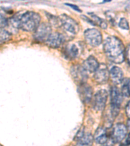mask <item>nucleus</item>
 Returning a JSON list of instances; mask_svg holds the SVG:
<instances>
[{"mask_svg": "<svg viewBox=\"0 0 130 146\" xmlns=\"http://www.w3.org/2000/svg\"><path fill=\"white\" fill-rule=\"evenodd\" d=\"M103 49L106 56L112 62L120 64L124 60V46L118 38L109 36L106 38L104 42Z\"/></svg>", "mask_w": 130, "mask_h": 146, "instance_id": "nucleus-1", "label": "nucleus"}, {"mask_svg": "<svg viewBox=\"0 0 130 146\" xmlns=\"http://www.w3.org/2000/svg\"><path fill=\"white\" fill-rule=\"evenodd\" d=\"M41 16L33 11H28L20 18V28L28 32L35 31L39 26Z\"/></svg>", "mask_w": 130, "mask_h": 146, "instance_id": "nucleus-2", "label": "nucleus"}, {"mask_svg": "<svg viewBox=\"0 0 130 146\" xmlns=\"http://www.w3.org/2000/svg\"><path fill=\"white\" fill-rule=\"evenodd\" d=\"M111 116L115 117L119 114L120 108L122 102V95L119 88L113 86L111 91Z\"/></svg>", "mask_w": 130, "mask_h": 146, "instance_id": "nucleus-3", "label": "nucleus"}, {"mask_svg": "<svg viewBox=\"0 0 130 146\" xmlns=\"http://www.w3.org/2000/svg\"><path fill=\"white\" fill-rule=\"evenodd\" d=\"M61 25L65 30L72 34H76L79 31V27L75 21L67 15H62L59 18Z\"/></svg>", "mask_w": 130, "mask_h": 146, "instance_id": "nucleus-4", "label": "nucleus"}, {"mask_svg": "<svg viewBox=\"0 0 130 146\" xmlns=\"http://www.w3.org/2000/svg\"><path fill=\"white\" fill-rule=\"evenodd\" d=\"M85 40L90 46L96 47L100 45L102 41V35L98 30L89 29L85 31Z\"/></svg>", "mask_w": 130, "mask_h": 146, "instance_id": "nucleus-5", "label": "nucleus"}, {"mask_svg": "<svg viewBox=\"0 0 130 146\" xmlns=\"http://www.w3.org/2000/svg\"><path fill=\"white\" fill-rule=\"evenodd\" d=\"M51 33L50 25L47 23H42L39 25L37 29L35 31L34 38L37 41L45 42L48 39Z\"/></svg>", "mask_w": 130, "mask_h": 146, "instance_id": "nucleus-6", "label": "nucleus"}, {"mask_svg": "<svg viewBox=\"0 0 130 146\" xmlns=\"http://www.w3.org/2000/svg\"><path fill=\"white\" fill-rule=\"evenodd\" d=\"M107 100V93L105 90H99L94 97L93 107L94 109L98 110H102L105 107Z\"/></svg>", "mask_w": 130, "mask_h": 146, "instance_id": "nucleus-7", "label": "nucleus"}, {"mask_svg": "<svg viewBox=\"0 0 130 146\" xmlns=\"http://www.w3.org/2000/svg\"><path fill=\"white\" fill-rule=\"evenodd\" d=\"M71 74L75 81L78 82L79 84L86 83V81L88 78L87 71L83 66L76 65L74 66L71 69Z\"/></svg>", "mask_w": 130, "mask_h": 146, "instance_id": "nucleus-8", "label": "nucleus"}, {"mask_svg": "<svg viewBox=\"0 0 130 146\" xmlns=\"http://www.w3.org/2000/svg\"><path fill=\"white\" fill-rule=\"evenodd\" d=\"M127 134V127L122 123H118L115 126L112 133L113 142H120L124 140Z\"/></svg>", "mask_w": 130, "mask_h": 146, "instance_id": "nucleus-9", "label": "nucleus"}, {"mask_svg": "<svg viewBox=\"0 0 130 146\" xmlns=\"http://www.w3.org/2000/svg\"><path fill=\"white\" fill-rule=\"evenodd\" d=\"M65 42V36L59 33H53L49 35L46 40V45L53 48H57L60 47Z\"/></svg>", "mask_w": 130, "mask_h": 146, "instance_id": "nucleus-10", "label": "nucleus"}, {"mask_svg": "<svg viewBox=\"0 0 130 146\" xmlns=\"http://www.w3.org/2000/svg\"><path fill=\"white\" fill-rule=\"evenodd\" d=\"M78 92L83 102L85 103L90 102L93 96V90L89 84L86 83L79 84L78 87Z\"/></svg>", "mask_w": 130, "mask_h": 146, "instance_id": "nucleus-11", "label": "nucleus"}, {"mask_svg": "<svg viewBox=\"0 0 130 146\" xmlns=\"http://www.w3.org/2000/svg\"><path fill=\"white\" fill-rule=\"evenodd\" d=\"M109 77V73L106 66L104 64L99 66L94 74L95 81L100 84H103L108 81Z\"/></svg>", "mask_w": 130, "mask_h": 146, "instance_id": "nucleus-12", "label": "nucleus"}, {"mask_svg": "<svg viewBox=\"0 0 130 146\" xmlns=\"http://www.w3.org/2000/svg\"><path fill=\"white\" fill-rule=\"evenodd\" d=\"M100 64H99L98 60L93 56H89L83 62V68L86 71H89L90 72H95L98 68Z\"/></svg>", "mask_w": 130, "mask_h": 146, "instance_id": "nucleus-13", "label": "nucleus"}, {"mask_svg": "<svg viewBox=\"0 0 130 146\" xmlns=\"http://www.w3.org/2000/svg\"><path fill=\"white\" fill-rule=\"evenodd\" d=\"M110 75L113 81L115 84H120L122 82L124 75H123L122 70L119 67H113L112 69L111 70Z\"/></svg>", "mask_w": 130, "mask_h": 146, "instance_id": "nucleus-14", "label": "nucleus"}, {"mask_svg": "<svg viewBox=\"0 0 130 146\" xmlns=\"http://www.w3.org/2000/svg\"><path fill=\"white\" fill-rule=\"evenodd\" d=\"M94 140H95V142L96 143L101 145L104 144V143L107 142V137L105 129L101 127L97 129L95 133V135H94Z\"/></svg>", "mask_w": 130, "mask_h": 146, "instance_id": "nucleus-15", "label": "nucleus"}, {"mask_svg": "<svg viewBox=\"0 0 130 146\" xmlns=\"http://www.w3.org/2000/svg\"><path fill=\"white\" fill-rule=\"evenodd\" d=\"M64 53L67 58L69 59H74L78 55V49L74 44L68 46L67 48H65Z\"/></svg>", "mask_w": 130, "mask_h": 146, "instance_id": "nucleus-16", "label": "nucleus"}, {"mask_svg": "<svg viewBox=\"0 0 130 146\" xmlns=\"http://www.w3.org/2000/svg\"><path fill=\"white\" fill-rule=\"evenodd\" d=\"M94 138L91 134L88 133L78 141L77 146H91L93 144Z\"/></svg>", "mask_w": 130, "mask_h": 146, "instance_id": "nucleus-17", "label": "nucleus"}, {"mask_svg": "<svg viewBox=\"0 0 130 146\" xmlns=\"http://www.w3.org/2000/svg\"><path fill=\"white\" fill-rule=\"evenodd\" d=\"M122 95L124 97H130V80L129 79H126L123 81V84L122 85Z\"/></svg>", "mask_w": 130, "mask_h": 146, "instance_id": "nucleus-18", "label": "nucleus"}, {"mask_svg": "<svg viewBox=\"0 0 130 146\" xmlns=\"http://www.w3.org/2000/svg\"><path fill=\"white\" fill-rule=\"evenodd\" d=\"M11 39L10 33L4 29H0V45L9 42Z\"/></svg>", "mask_w": 130, "mask_h": 146, "instance_id": "nucleus-19", "label": "nucleus"}, {"mask_svg": "<svg viewBox=\"0 0 130 146\" xmlns=\"http://www.w3.org/2000/svg\"><path fill=\"white\" fill-rule=\"evenodd\" d=\"M90 15H91V17L94 19V20L95 21V22L97 25H98L101 28H103V29H105V28H107V24L105 20L100 18H99L98 16L94 15L93 13H90Z\"/></svg>", "mask_w": 130, "mask_h": 146, "instance_id": "nucleus-20", "label": "nucleus"}, {"mask_svg": "<svg viewBox=\"0 0 130 146\" xmlns=\"http://www.w3.org/2000/svg\"><path fill=\"white\" fill-rule=\"evenodd\" d=\"M8 25V20L4 14L0 11V29L6 27Z\"/></svg>", "mask_w": 130, "mask_h": 146, "instance_id": "nucleus-21", "label": "nucleus"}, {"mask_svg": "<svg viewBox=\"0 0 130 146\" xmlns=\"http://www.w3.org/2000/svg\"><path fill=\"white\" fill-rule=\"evenodd\" d=\"M119 25L123 29H129V24L126 18H122L120 21Z\"/></svg>", "mask_w": 130, "mask_h": 146, "instance_id": "nucleus-22", "label": "nucleus"}, {"mask_svg": "<svg viewBox=\"0 0 130 146\" xmlns=\"http://www.w3.org/2000/svg\"><path fill=\"white\" fill-rule=\"evenodd\" d=\"M84 136V127H82L81 129H79V131L77 132L76 136L75 137V140L79 141L80 139H81Z\"/></svg>", "mask_w": 130, "mask_h": 146, "instance_id": "nucleus-23", "label": "nucleus"}, {"mask_svg": "<svg viewBox=\"0 0 130 146\" xmlns=\"http://www.w3.org/2000/svg\"><path fill=\"white\" fill-rule=\"evenodd\" d=\"M126 114L127 116L130 119V101L129 102L127 103V105L126 107Z\"/></svg>", "mask_w": 130, "mask_h": 146, "instance_id": "nucleus-24", "label": "nucleus"}, {"mask_svg": "<svg viewBox=\"0 0 130 146\" xmlns=\"http://www.w3.org/2000/svg\"><path fill=\"white\" fill-rule=\"evenodd\" d=\"M126 56H127V60H128L129 62V64H130V45L128 46V48H127V49Z\"/></svg>", "mask_w": 130, "mask_h": 146, "instance_id": "nucleus-25", "label": "nucleus"}, {"mask_svg": "<svg viewBox=\"0 0 130 146\" xmlns=\"http://www.w3.org/2000/svg\"><path fill=\"white\" fill-rule=\"evenodd\" d=\"M67 5H69L70 7H71L74 9V10H75V11H77V12H79V13H80V12H81V10H80V9L78 8L76 5H72V4H68V3Z\"/></svg>", "mask_w": 130, "mask_h": 146, "instance_id": "nucleus-26", "label": "nucleus"}, {"mask_svg": "<svg viewBox=\"0 0 130 146\" xmlns=\"http://www.w3.org/2000/svg\"><path fill=\"white\" fill-rule=\"evenodd\" d=\"M126 144L127 145H130V133L129 134L128 136H127V138L126 140Z\"/></svg>", "mask_w": 130, "mask_h": 146, "instance_id": "nucleus-27", "label": "nucleus"}, {"mask_svg": "<svg viewBox=\"0 0 130 146\" xmlns=\"http://www.w3.org/2000/svg\"><path fill=\"white\" fill-rule=\"evenodd\" d=\"M101 146H111V143L109 142H107H107H106L105 143H104V144H102V145H101Z\"/></svg>", "mask_w": 130, "mask_h": 146, "instance_id": "nucleus-28", "label": "nucleus"}, {"mask_svg": "<svg viewBox=\"0 0 130 146\" xmlns=\"http://www.w3.org/2000/svg\"><path fill=\"white\" fill-rule=\"evenodd\" d=\"M127 128H128L129 130L130 131V119L127 121Z\"/></svg>", "mask_w": 130, "mask_h": 146, "instance_id": "nucleus-29", "label": "nucleus"}]
</instances>
